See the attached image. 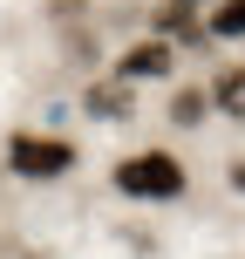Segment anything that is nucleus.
<instances>
[{
  "mask_svg": "<svg viewBox=\"0 0 245 259\" xmlns=\"http://www.w3.org/2000/svg\"><path fill=\"white\" fill-rule=\"evenodd\" d=\"M116 191L123 198H150V205H170V198L191 191V170H184L170 150H136V157L116 164Z\"/></svg>",
  "mask_w": 245,
  "mask_h": 259,
  "instance_id": "1",
  "label": "nucleus"
},
{
  "mask_svg": "<svg viewBox=\"0 0 245 259\" xmlns=\"http://www.w3.org/2000/svg\"><path fill=\"white\" fill-rule=\"evenodd\" d=\"M75 164H82V150L68 137H34V130H14V137H7V170L27 178V184H55V178H68Z\"/></svg>",
  "mask_w": 245,
  "mask_h": 259,
  "instance_id": "2",
  "label": "nucleus"
},
{
  "mask_svg": "<svg viewBox=\"0 0 245 259\" xmlns=\"http://www.w3.org/2000/svg\"><path fill=\"white\" fill-rule=\"evenodd\" d=\"M170 62H177V48H170L164 34H150V41H136V48H123L116 75L123 82H157V75H170Z\"/></svg>",
  "mask_w": 245,
  "mask_h": 259,
  "instance_id": "3",
  "label": "nucleus"
},
{
  "mask_svg": "<svg viewBox=\"0 0 245 259\" xmlns=\"http://www.w3.org/2000/svg\"><path fill=\"white\" fill-rule=\"evenodd\" d=\"M82 109H89L95 123H123V116H136V82H95L89 96H82Z\"/></svg>",
  "mask_w": 245,
  "mask_h": 259,
  "instance_id": "4",
  "label": "nucleus"
},
{
  "mask_svg": "<svg viewBox=\"0 0 245 259\" xmlns=\"http://www.w3.org/2000/svg\"><path fill=\"white\" fill-rule=\"evenodd\" d=\"M205 96H211V109H218V116H232V123H245V62H238V68H225V75L211 82Z\"/></svg>",
  "mask_w": 245,
  "mask_h": 259,
  "instance_id": "5",
  "label": "nucleus"
},
{
  "mask_svg": "<svg viewBox=\"0 0 245 259\" xmlns=\"http://www.w3.org/2000/svg\"><path fill=\"white\" fill-rule=\"evenodd\" d=\"M170 123H177V130L211 123V96H205V89H177V96H170Z\"/></svg>",
  "mask_w": 245,
  "mask_h": 259,
  "instance_id": "6",
  "label": "nucleus"
},
{
  "mask_svg": "<svg viewBox=\"0 0 245 259\" xmlns=\"http://www.w3.org/2000/svg\"><path fill=\"white\" fill-rule=\"evenodd\" d=\"M205 27H211V34H218V41H245V0H218Z\"/></svg>",
  "mask_w": 245,
  "mask_h": 259,
  "instance_id": "7",
  "label": "nucleus"
},
{
  "mask_svg": "<svg viewBox=\"0 0 245 259\" xmlns=\"http://www.w3.org/2000/svg\"><path fill=\"white\" fill-rule=\"evenodd\" d=\"M150 27H157L164 41H170V34H191V7H184V0H164V7L150 14Z\"/></svg>",
  "mask_w": 245,
  "mask_h": 259,
  "instance_id": "8",
  "label": "nucleus"
},
{
  "mask_svg": "<svg viewBox=\"0 0 245 259\" xmlns=\"http://www.w3.org/2000/svg\"><path fill=\"white\" fill-rule=\"evenodd\" d=\"M232 191H245V164H232Z\"/></svg>",
  "mask_w": 245,
  "mask_h": 259,
  "instance_id": "9",
  "label": "nucleus"
},
{
  "mask_svg": "<svg viewBox=\"0 0 245 259\" xmlns=\"http://www.w3.org/2000/svg\"><path fill=\"white\" fill-rule=\"evenodd\" d=\"M184 7H205V0H184Z\"/></svg>",
  "mask_w": 245,
  "mask_h": 259,
  "instance_id": "10",
  "label": "nucleus"
}]
</instances>
